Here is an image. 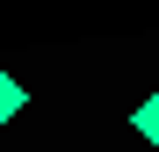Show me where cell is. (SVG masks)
<instances>
[{
	"mask_svg": "<svg viewBox=\"0 0 159 152\" xmlns=\"http://www.w3.org/2000/svg\"><path fill=\"white\" fill-rule=\"evenodd\" d=\"M130 131H138L145 145H159V94H145L138 109H130Z\"/></svg>",
	"mask_w": 159,
	"mask_h": 152,
	"instance_id": "1",
	"label": "cell"
},
{
	"mask_svg": "<svg viewBox=\"0 0 159 152\" xmlns=\"http://www.w3.org/2000/svg\"><path fill=\"white\" fill-rule=\"evenodd\" d=\"M22 101H29V94H22V80H7V72H0V123L22 116Z\"/></svg>",
	"mask_w": 159,
	"mask_h": 152,
	"instance_id": "2",
	"label": "cell"
}]
</instances>
